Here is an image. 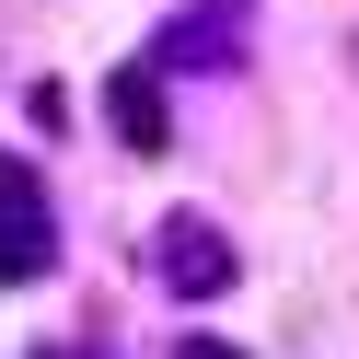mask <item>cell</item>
I'll return each instance as SVG.
<instances>
[{
    "label": "cell",
    "instance_id": "5",
    "mask_svg": "<svg viewBox=\"0 0 359 359\" xmlns=\"http://www.w3.org/2000/svg\"><path fill=\"white\" fill-rule=\"evenodd\" d=\"M174 359H243V348H220V336H186V348H174Z\"/></svg>",
    "mask_w": 359,
    "mask_h": 359
},
{
    "label": "cell",
    "instance_id": "2",
    "mask_svg": "<svg viewBox=\"0 0 359 359\" xmlns=\"http://www.w3.org/2000/svg\"><path fill=\"white\" fill-rule=\"evenodd\" d=\"M151 278H163L174 302H220V290L243 278V255H232V232H220L209 209H174L163 232H151Z\"/></svg>",
    "mask_w": 359,
    "mask_h": 359
},
{
    "label": "cell",
    "instance_id": "3",
    "mask_svg": "<svg viewBox=\"0 0 359 359\" xmlns=\"http://www.w3.org/2000/svg\"><path fill=\"white\" fill-rule=\"evenodd\" d=\"M104 128H116L128 151H163L174 140V104H163V70H151V58H128V70L104 81Z\"/></svg>",
    "mask_w": 359,
    "mask_h": 359
},
{
    "label": "cell",
    "instance_id": "1",
    "mask_svg": "<svg viewBox=\"0 0 359 359\" xmlns=\"http://www.w3.org/2000/svg\"><path fill=\"white\" fill-rule=\"evenodd\" d=\"M58 266V209H47V174L24 151H0V290H24Z\"/></svg>",
    "mask_w": 359,
    "mask_h": 359
},
{
    "label": "cell",
    "instance_id": "7",
    "mask_svg": "<svg viewBox=\"0 0 359 359\" xmlns=\"http://www.w3.org/2000/svg\"><path fill=\"white\" fill-rule=\"evenodd\" d=\"M209 12H220V0H209Z\"/></svg>",
    "mask_w": 359,
    "mask_h": 359
},
{
    "label": "cell",
    "instance_id": "6",
    "mask_svg": "<svg viewBox=\"0 0 359 359\" xmlns=\"http://www.w3.org/2000/svg\"><path fill=\"white\" fill-rule=\"evenodd\" d=\"M35 359H93V348H35Z\"/></svg>",
    "mask_w": 359,
    "mask_h": 359
},
{
    "label": "cell",
    "instance_id": "4",
    "mask_svg": "<svg viewBox=\"0 0 359 359\" xmlns=\"http://www.w3.org/2000/svg\"><path fill=\"white\" fill-rule=\"evenodd\" d=\"M232 58H243V0H220V12H197L151 47V70H232Z\"/></svg>",
    "mask_w": 359,
    "mask_h": 359
}]
</instances>
